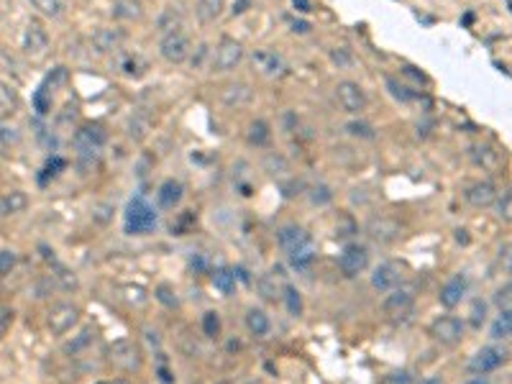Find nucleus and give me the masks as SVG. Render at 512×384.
<instances>
[{
  "label": "nucleus",
  "mask_w": 512,
  "mask_h": 384,
  "mask_svg": "<svg viewBox=\"0 0 512 384\" xmlns=\"http://www.w3.org/2000/svg\"><path fill=\"white\" fill-rule=\"evenodd\" d=\"M105 141H108V136L98 123H88L74 134V162H77L80 175H90L98 167Z\"/></svg>",
  "instance_id": "nucleus-1"
},
{
  "label": "nucleus",
  "mask_w": 512,
  "mask_h": 384,
  "mask_svg": "<svg viewBox=\"0 0 512 384\" xmlns=\"http://www.w3.org/2000/svg\"><path fill=\"white\" fill-rule=\"evenodd\" d=\"M159 226V210L144 195H134L123 210V231L128 236H146Z\"/></svg>",
  "instance_id": "nucleus-2"
},
{
  "label": "nucleus",
  "mask_w": 512,
  "mask_h": 384,
  "mask_svg": "<svg viewBox=\"0 0 512 384\" xmlns=\"http://www.w3.org/2000/svg\"><path fill=\"white\" fill-rule=\"evenodd\" d=\"M507 361H510V349H507L505 344L492 341V344L482 346V349L466 361V371H469L472 377H489L492 371L502 369Z\"/></svg>",
  "instance_id": "nucleus-3"
},
{
  "label": "nucleus",
  "mask_w": 512,
  "mask_h": 384,
  "mask_svg": "<svg viewBox=\"0 0 512 384\" xmlns=\"http://www.w3.org/2000/svg\"><path fill=\"white\" fill-rule=\"evenodd\" d=\"M108 361L121 371H139L144 366V351L131 338H118L108 346Z\"/></svg>",
  "instance_id": "nucleus-4"
},
{
  "label": "nucleus",
  "mask_w": 512,
  "mask_h": 384,
  "mask_svg": "<svg viewBox=\"0 0 512 384\" xmlns=\"http://www.w3.org/2000/svg\"><path fill=\"white\" fill-rule=\"evenodd\" d=\"M382 310L395 323H407L412 313H415V292H412V287H397V290L387 292V297L382 300Z\"/></svg>",
  "instance_id": "nucleus-5"
},
{
  "label": "nucleus",
  "mask_w": 512,
  "mask_h": 384,
  "mask_svg": "<svg viewBox=\"0 0 512 384\" xmlns=\"http://www.w3.org/2000/svg\"><path fill=\"white\" fill-rule=\"evenodd\" d=\"M243 59V44L236 39H231V36H223L218 41L216 52H213V59H210V69L216 74H226V72H233V69L241 64Z\"/></svg>",
  "instance_id": "nucleus-6"
},
{
  "label": "nucleus",
  "mask_w": 512,
  "mask_h": 384,
  "mask_svg": "<svg viewBox=\"0 0 512 384\" xmlns=\"http://www.w3.org/2000/svg\"><path fill=\"white\" fill-rule=\"evenodd\" d=\"M433 341H438L441 346H456L464 341L466 336V323L456 315H438L428 325Z\"/></svg>",
  "instance_id": "nucleus-7"
},
{
  "label": "nucleus",
  "mask_w": 512,
  "mask_h": 384,
  "mask_svg": "<svg viewBox=\"0 0 512 384\" xmlns=\"http://www.w3.org/2000/svg\"><path fill=\"white\" fill-rule=\"evenodd\" d=\"M159 54H162V59L169 62V64H182V62H187L190 54H192V41H190V36L185 34L182 28H177V31L164 34L162 39H159Z\"/></svg>",
  "instance_id": "nucleus-8"
},
{
  "label": "nucleus",
  "mask_w": 512,
  "mask_h": 384,
  "mask_svg": "<svg viewBox=\"0 0 512 384\" xmlns=\"http://www.w3.org/2000/svg\"><path fill=\"white\" fill-rule=\"evenodd\" d=\"M80 323V308L72 303H57L49 308L47 313V328L52 330V336H64L74 325Z\"/></svg>",
  "instance_id": "nucleus-9"
},
{
  "label": "nucleus",
  "mask_w": 512,
  "mask_h": 384,
  "mask_svg": "<svg viewBox=\"0 0 512 384\" xmlns=\"http://www.w3.org/2000/svg\"><path fill=\"white\" fill-rule=\"evenodd\" d=\"M366 267H369V249L361 246V243H346L341 254H338V269H341V274L354 279L361 272H366Z\"/></svg>",
  "instance_id": "nucleus-10"
},
{
  "label": "nucleus",
  "mask_w": 512,
  "mask_h": 384,
  "mask_svg": "<svg viewBox=\"0 0 512 384\" xmlns=\"http://www.w3.org/2000/svg\"><path fill=\"white\" fill-rule=\"evenodd\" d=\"M336 100L338 105L346 110L349 115H361L366 110V93L364 88L354 80H341L336 85Z\"/></svg>",
  "instance_id": "nucleus-11"
},
{
  "label": "nucleus",
  "mask_w": 512,
  "mask_h": 384,
  "mask_svg": "<svg viewBox=\"0 0 512 384\" xmlns=\"http://www.w3.org/2000/svg\"><path fill=\"white\" fill-rule=\"evenodd\" d=\"M405 282V269L397 262H382L371 269V287L377 292H392L402 287Z\"/></svg>",
  "instance_id": "nucleus-12"
},
{
  "label": "nucleus",
  "mask_w": 512,
  "mask_h": 384,
  "mask_svg": "<svg viewBox=\"0 0 512 384\" xmlns=\"http://www.w3.org/2000/svg\"><path fill=\"white\" fill-rule=\"evenodd\" d=\"M466 295H469V277H466L464 272H456V274L441 287L438 303L443 305L446 310H453V308H458V305L464 303Z\"/></svg>",
  "instance_id": "nucleus-13"
},
{
  "label": "nucleus",
  "mask_w": 512,
  "mask_h": 384,
  "mask_svg": "<svg viewBox=\"0 0 512 384\" xmlns=\"http://www.w3.org/2000/svg\"><path fill=\"white\" fill-rule=\"evenodd\" d=\"M23 52H26V57H31V59H41V57H47L49 34L39 21H31V23L26 26V31H23Z\"/></svg>",
  "instance_id": "nucleus-14"
},
{
  "label": "nucleus",
  "mask_w": 512,
  "mask_h": 384,
  "mask_svg": "<svg viewBox=\"0 0 512 384\" xmlns=\"http://www.w3.org/2000/svg\"><path fill=\"white\" fill-rule=\"evenodd\" d=\"M251 64H254V69L262 74V77H269V80L282 77L284 69H287L282 54H277L272 49H256L254 54H251Z\"/></svg>",
  "instance_id": "nucleus-15"
},
{
  "label": "nucleus",
  "mask_w": 512,
  "mask_h": 384,
  "mask_svg": "<svg viewBox=\"0 0 512 384\" xmlns=\"http://www.w3.org/2000/svg\"><path fill=\"white\" fill-rule=\"evenodd\" d=\"M123 39H126V34H123L121 28L100 26L90 36V47H93L95 54H115V52L121 49Z\"/></svg>",
  "instance_id": "nucleus-16"
},
{
  "label": "nucleus",
  "mask_w": 512,
  "mask_h": 384,
  "mask_svg": "<svg viewBox=\"0 0 512 384\" xmlns=\"http://www.w3.org/2000/svg\"><path fill=\"white\" fill-rule=\"evenodd\" d=\"M497 200L499 192L492 180H479V182L469 185V190H466V202L472 208H489V205H497Z\"/></svg>",
  "instance_id": "nucleus-17"
},
{
  "label": "nucleus",
  "mask_w": 512,
  "mask_h": 384,
  "mask_svg": "<svg viewBox=\"0 0 512 384\" xmlns=\"http://www.w3.org/2000/svg\"><path fill=\"white\" fill-rule=\"evenodd\" d=\"M185 200V187L180 180H164L159 187H156V208L159 210H177Z\"/></svg>",
  "instance_id": "nucleus-18"
},
{
  "label": "nucleus",
  "mask_w": 512,
  "mask_h": 384,
  "mask_svg": "<svg viewBox=\"0 0 512 384\" xmlns=\"http://www.w3.org/2000/svg\"><path fill=\"white\" fill-rule=\"evenodd\" d=\"M366 233H369V238H374L377 243H392L400 238V223L395 221V218L377 216L366 223Z\"/></svg>",
  "instance_id": "nucleus-19"
},
{
  "label": "nucleus",
  "mask_w": 512,
  "mask_h": 384,
  "mask_svg": "<svg viewBox=\"0 0 512 384\" xmlns=\"http://www.w3.org/2000/svg\"><path fill=\"white\" fill-rule=\"evenodd\" d=\"M318 259V246L313 238H308L305 243H300L297 249L287 251V264H290L295 272H308L315 264Z\"/></svg>",
  "instance_id": "nucleus-20"
},
{
  "label": "nucleus",
  "mask_w": 512,
  "mask_h": 384,
  "mask_svg": "<svg viewBox=\"0 0 512 384\" xmlns=\"http://www.w3.org/2000/svg\"><path fill=\"white\" fill-rule=\"evenodd\" d=\"M308 238H313L303 226H297V223H284L277 228V243H279V249L287 254V251L297 249L300 243H305Z\"/></svg>",
  "instance_id": "nucleus-21"
},
{
  "label": "nucleus",
  "mask_w": 512,
  "mask_h": 384,
  "mask_svg": "<svg viewBox=\"0 0 512 384\" xmlns=\"http://www.w3.org/2000/svg\"><path fill=\"white\" fill-rule=\"evenodd\" d=\"M115 69L123 74V77H141V74H146L149 69V62L144 59L139 52H121L118 54V59H115Z\"/></svg>",
  "instance_id": "nucleus-22"
},
{
  "label": "nucleus",
  "mask_w": 512,
  "mask_h": 384,
  "mask_svg": "<svg viewBox=\"0 0 512 384\" xmlns=\"http://www.w3.org/2000/svg\"><path fill=\"white\" fill-rule=\"evenodd\" d=\"M254 98V90L246 85V82H228L226 88L221 90V100L228 105V108H243L246 103H251Z\"/></svg>",
  "instance_id": "nucleus-23"
},
{
  "label": "nucleus",
  "mask_w": 512,
  "mask_h": 384,
  "mask_svg": "<svg viewBox=\"0 0 512 384\" xmlns=\"http://www.w3.org/2000/svg\"><path fill=\"white\" fill-rule=\"evenodd\" d=\"M28 205V195L23 190H6L3 197H0V216L3 218H11V216H18L23 213Z\"/></svg>",
  "instance_id": "nucleus-24"
},
{
  "label": "nucleus",
  "mask_w": 512,
  "mask_h": 384,
  "mask_svg": "<svg viewBox=\"0 0 512 384\" xmlns=\"http://www.w3.org/2000/svg\"><path fill=\"white\" fill-rule=\"evenodd\" d=\"M489 338L497 344L512 341V308H505L494 315V320L489 323Z\"/></svg>",
  "instance_id": "nucleus-25"
},
{
  "label": "nucleus",
  "mask_w": 512,
  "mask_h": 384,
  "mask_svg": "<svg viewBox=\"0 0 512 384\" xmlns=\"http://www.w3.org/2000/svg\"><path fill=\"white\" fill-rule=\"evenodd\" d=\"M469 156H472V162L477 164V167L487 169V172H492V169L499 167V162H502V156H499V151H494L492 146H487V144H474L472 149H469Z\"/></svg>",
  "instance_id": "nucleus-26"
},
{
  "label": "nucleus",
  "mask_w": 512,
  "mask_h": 384,
  "mask_svg": "<svg viewBox=\"0 0 512 384\" xmlns=\"http://www.w3.org/2000/svg\"><path fill=\"white\" fill-rule=\"evenodd\" d=\"M243 320H246V330H249L251 336H256V338L269 336L272 320L262 308H251V310H246V318H243Z\"/></svg>",
  "instance_id": "nucleus-27"
},
{
  "label": "nucleus",
  "mask_w": 512,
  "mask_h": 384,
  "mask_svg": "<svg viewBox=\"0 0 512 384\" xmlns=\"http://www.w3.org/2000/svg\"><path fill=\"white\" fill-rule=\"evenodd\" d=\"M210 282H213V287H216L221 295H231V292L236 290V284H238V272L231 269V267H221V269L213 272Z\"/></svg>",
  "instance_id": "nucleus-28"
},
{
  "label": "nucleus",
  "mask_w": 512,
  "mask_h": 384,
  "mask_svg": "<svg viewBox=\"0 0 512 384\" xmlns=\"http://www.w3.org/2000/svg\"><path fill=\"white\" fill-rule=\"evenodd\" d=\"M93 341H95V328L88 325V328H82L77 336H72V341L64 344V354H67V356H77L82 351H88L90 346H93Z\"/></svg>",
  "instance_id": "nucleus-29"
},
{
  "label": "nucleus",
  "mask_w": 512,
  "mask_h": 384,
  "mask_svg": "<svg viewBox=\"0 0 512 384\" xmlns=\"http://www.w3.org/2000/svg\"><path fill=\"white\" fill-rule=\"evenodd\" d=\"M141 13H144L141 0H115L113 3V18H118V21L141 18Z\"/></svg>",
  "instance_id": "nucleus-30"
},
{
  "label": "nucleus",
  "mask_w": 512,
  "mask_h": 384,
  "mask_svg": "<svg viewBox=\"0 0 512 384\" xmlns=\"http://www.w3.org/2000/svg\"><path fill=\"white\" fill-rule=\"evenodd\" d=\"M223 8H226V0H197V18L202 23H213V21L221 18Z\"/></svg>",
  "instance_id": "nucleus-31"
},
{
  "label": "nucleus",
  "mask_w": 512,
  "mask_h": 384,
  "mask_svg": "<svg viewBox=\"0 0 512 384\" xmlns=\"http://www.w3.org/2000/svg\"><path fill=\"white\" fill-rule=\"evenodd\" d=\"M282 303H284V308H287V313H290V315H295V318L303 315V295H300V290H297L292 282L284 284Z\"/></svg>",
  "instance_id": "nucleus-32"
},
{
  "label": "nucleus",
  "mask_w": 512,
  "mask_h": 384,
  "mask_svg": "<svg viewBox=\"0 0 512 384\" xmlns=\"http://www.w3.org/2000/svg\"><path fill=\"white\" fill-rule=\"evenodd\" d=\"M249 144L251 146H267L269 144V139H272V131H269V126H267V121H262V118H256V121H251L249 123Z\"/></svg>",
  "instance_id": "nucleus-33"
},
{
  "label": "nucleus",
  "mask_w": 512,
  "mask_h": 384,
  "mask_svg": "<svg viewBox=\"0 0 512 384\" xmlns=\"http://www.w3.org/2000/svg\"><path fill=\"white\" fill-rule=\"evenodd\" d=\"M156 26H159V34H172V31H177V28H182V13L180 11H175V8H167L162 16H159V21H156Z\"/></svg>",
  "instance_id": "nucleus-34"
},
{
  "label": "nucleus",
  "mask_w": 512,
  "mask_h": 384,
  "mask_svg": "<svg viewBox=\"0 0 512 384\" xmlns=\"http://www.w3.org/2000/svg\"><path fill=\"white\" fill-rule=\"evenodd\" d=\"M31 6L39 11L41 16L57 21L64 16V0H31Z\"/></svg>",
  "instance_id": "nucleus-35"
},
{
  "label": "nucleus",
  "mask_w": 512,
  "mask_h": 384,
  "mask_svg": "<svg viewBox=\"0 0 512 384\" xmlns=\"http://www.w3.org/2000/svg\"><path fill=\"white\" fill-rule=\"evenodd\" d=\"M494 267H497L499 274L507 277V279L512 277V241H507V243L499 246L497 256H494Z\"/></svg>",
  "instance_id": "nucleus-36"
},
{
  "label": "nucleus",
  "mask_w": 512,
  "mask_h": 384,
  "mask_svg": "<svg viewBox=\"0 0 512 384\" xmlns=\"http://www.w3.org/2000/svg\"><path fill=\"white\" fill-rule=\"evenodd\" d=\"M200 328H202V333H205L208 338H218V336H221V328H223L221 313H216V310H205V313H202Z\"/></svg>",
  "instance_id": "nucleus-37"
},
{
  "label": "nucleus",
  "mask_w": 512,
  "mask_h": 384,
  "mask_svg": "<svg viewBox=\"0 0 512 384\" xmlns=\"http://www.w3.org/2000/svg\"><path fill=\"white\" fill-rule=\"evenodd\" d=\"M487 315H489V303L482 300V297H477L472 303V310H469V323H472V328L474 330L482 328V325L487 323Z\"/></svg>",
  "instance_id": "nucleus-38"
},
{
  "label": "nucleus",
  "mask_w": 512,
  "mask_h": 384,
  "mask_svg": "<svg viewBox=\"0 0 512 384\" xmlns=\"http://www.w3.org/2000/svg\"><path fill=\"white\" fill-rule=\"evenodd\" d=\"M308 200H310L313 205H318V208H325V205H330V202H333V190H330L328 185L318 182V185H313V187L308 190Z\"/></svg>",
  "instance_id": "nucleus-39"
},
{
  "label": "nucleus",
  "mask_w": 512,
  "mask_h": 384,
  "mask_svg": "<svg viewBox=\"0 0 512 384\" xmlns=\"http://www.w3.org/2000/svg\"><path fill=\"white\" fill-rule=\"evenodd\" d=\"M346 131H349L354 139H364V141H371L374 136H377V131H374V126L366 121H349L346 123Z\"/></svg>",
  "instance_id": "nucleus-40"
},
{
  "label": "nucleus",
  "mask_w": 512,
  "mask_h": 384,
  "mask_svg": "<svg viewBox=\"0 0 512 384\" xmlns=\"http://www.w3.org/2000/svg\"><path fill=\"white\" fill-rule=\"evenodd\" d=\"M492 305H497L499 310H505V308H512V277L507 279V282L499 284L497 290H494Z\"/></svg>",
  "instance_id": "nucleus-41"
},
{
  "label": "nucleus",
  "mask_w": 512,
  "mask_h": 384,
  "mask_svg": "<svg viewBox=\"0 0 512 384\" xmlns=\"http://www.w3.org/2000/svg\"><path fill=\"white\" fill-rule=\"evenodd\" d=\"M264 169L269 172V175H287L290 172V164H287V159L279 154H269L267 159H264Z\"/></svg>",
  "instance_id": "nucleus-42"
},
{
  "label": "nucleus",
  "mask_w": 512,
  "mask_h": 384,
  "mask_svg": "<svg viewBox=\"0 0 512 384\" xmlns=\"http://www.w3.org/2000/svg\"><path fill=\"white\" fill-rule=\"evenodd\" d=\"M497 218L505 223H512V187L505 190L497 200Z\"/></svg>",
  "instance_id": "nucleus-43"
},
{
  "label": "nucleus",
  "mask_w": 512,
  "mask_h": 384,
  "mask_svg": "<svg viewBox=\"0 0 512 384\" xmlns=\"http://www.w3.org/2000/svg\"><path fill=\"white\" fill-rule=\"evenodd\" d=\"M154 297H156V303H162L164 308H169V310L180 305V300H177L175 290H172L169 284H159V287H156V290H154Z\"/></svg>",
  "instance_id": "nucleus-44"
},
{
  "label": "nucleus",
  "mask_w": 512,
  "mask_h": 384,
  "mask_svg": "<svg viewBox=\"0 0 512 384\" xmlns=\"http://www.w3.org/2000/svg\"><path fill=\"white\" fill-rule=\"evenodd\" d=\"M149 126H151V123L144 121L141 115H134V118L128 121V136H131V139H136V141H141V139H146Z\"/></svg>",
  "instance_id": "nucleus-45"
},
{
  "label": "nucleus",
  "mask_w": 512,
  "mask_h": 384,
  "mask_svg": "<svg viewBox=\"0 0 512 384\" xmlns=\"http://www.w3.org/2000/svg\"><path fill=\"white\" fill-rule=\"evenodd\" d=\"M387 88H390V95L392 98H397L400 103H410L412 98H415V93H410V90L405 88V85H400L397 80H395V77H387Z\"/></svg>",
  "instance_id": "nucleus-46"
},
{
  "label": "nucleus",
  "mask_w": 512,
  "mask_h": 384,
  "mask_svg": "<svg viewBox=\"0 0 512 384\" xmlns=\"http://www.w3.org/2000/svg\"><path fill=\"white\" fill-rule=\"evenodd\" d=\"M49 95H52V90H47L44 85L34 93V108L39 115H47L49 108H52V98H49Z\"/></svg>",
  "instance_id": "nucleus-47"
},
{
  "label": "nucleus",
  "mask_w": 512,
  "mask_h": 384,
  "mask_svg": "<svg viewBox=\"0 0 512 384\" xmlns=\"http://www.w3.org/2000/svg\"><path fill=\"white\" fill-rule=\"evenodd\" d=\"M16 262H18V256H16L13 249H3L0 251V274L8 277L11 272L16 269Z\"/></svg>",
  "instance_id": "nucleus-48"
},
{
  "label": "nucleus",
  "mask_w": 512,
  "mask_h": 384,
  "mask_svg": "<svg viewBox=\"0 0 512 384\" xmlns=\"http://www.w3.org/2000/svg\"><path fill=\"white\" fill-rule=\"evenodd\" d=\"M384 384H415V371H412V369L392 371V374H387Z\"/></svg>",
  "instance_id": "nucleus-49"
},
{
  "label": "nucleus",
  "mask_w": 512,
  "mask_h": 384,
  "mask_svg": "<svg viewBox=\"0 0 512 384\" xmlns=\"http://www.w3.org/2000/svg\"><path fill=\"white\" fill-rule=\"evenodd\" d=\"M52 277L59 282L62 290H74V287H77V277H74L72 272L62 269V267H57V274H52Z\"/></svg>",
  "instance_id": "nucleus-50"
},
{
  "label": "nucleus",
  "mask_w": 512,
  "mask_h": 384,
  "mask_svg": "<svg viewBox=\"0 0 512 384\" xmlns=\"http://www.w3.org/2000/svg\"><path fill=\"white\" fill-rule=\"evenodd\" d=\"M354 233H356V223L351 221L349 216H344L341 221H338V226H336V238H341V241H344V238H351Z\"/></svg>",
  "instance_id": "nucleus-51"
},
{
  "label": "nucleus",
  "mask_w": 512,
  "mask_h": 384,
  "mask_svg": "<svg viewBox=\"0 0 512 384\" xmlns=\"http://www.w3.org/2000/svg\"><path fill=\"white\" fill-rule=\"evenodd\" d=\"M113 213H115V208L110 205V202H100V205H95L93 208V221L108 223L110 218H113Z\"/></svg>",
  "instance_id": "nucleus-52"
},
{
  "label": "nucleus",
  "mask_w": 512,
  "mask_h": 384,
  "mask_svg": "<svg viewBox=\"0 0 512 384\" xmlns=\"http://www.w3.org/2000/svg\"><path fill=\"white\" fill-rule=\"evenodd\" d=\"M330 62H333V64H338V67H351L354 57H351L349 49L341 47V49H333V52H330Z\"/></svg>",
  "instance_id": "nucleus-53"
},
{
  "label": "nucleus",
  "mask_w": 512,
  "mask_h": 384,
  "mask_svg": "<svg viewBox=\"0 0 512 384\" xmlns=\"http://www.w3.org/2000/svg\"><path fill=\"white\" fill-rule=\"evenodd\" d=\"M3 113H8V110H13L16 108V90L11 88V85H8V82H3Z\"/></svg>",
  "instance_id": "nucleus-54"
},
{
  "label": "nucleus",
  "mask_w": 512,
  "mask_h": 384,
  "mask_svg": "<svg viewBox=\"0 0 512 384\" xmlns=\"http://www.w3.org/2000/svg\"><path fill=\"white\" fill-rule=\"evenodd\" d=\"M64 80H67V69H64V67H54V72L49 74L47 82H44V88H47V90H54L57 85H62Z\"/></svg>",
  "instance_id": "nucleus-55"
},
{
  "label": "nucleus",
  "mask_w": 512,
  "mask_h": 384,
  "mask_svg": "<svg viewBox=\"0 0 512 384\" xmlns=\"http://www.w3.org/2000/svg\"><path fill=\"white\" fill-rule=\"evenodd\" d=\"M141 333H144V341L149 344V349H159V346H162V338H159V333H156L154 328H149L146 325Z\"/></svg>",
  "instance_id": "nucleus-56"
},
{
  "label": "nucleus",
  "mask_w": 512,
  "mask_h": 384,
  "mask_svg": "<svg viewBox=\"0 0 512 384\" xmlns=\"http://www.w3.org/2000/svg\"><path fill=\"white\" fill-rule=\"evenodd\" d=\"M11 323H13V310L8 305H3V310H0V333H8Z\"/></svg>",
  "instance_id": "nucleus-57"
},
{
  "label": "nucleus",
  "mask_w": 512,
  "mask_h": 384,
  "mask_svg": "<svg viewBox=\"0 0 512 384\" xmlns=\"http://www.w3.org/2000/svg\"><path fill=\"white\" fill-rule=\"evenodd\" d=\"M126 300H128V303L141 305L144 300H146V295H144V290H141V287H126Z\"/></svg>",
  "instance_id": "nucleus-58"
},
{
  "label": "nucleus",
  "mask_w": 512,
  "mask_h": 384,
  "mask_svg": "<svg viewBox=\"0 0 512 384\" xmlns=\"http://www.w3.org/2000/svg\"><path fill=\"white\" fill-rule=\"evenodd\" d=\"M18 134H16V128H11L8 123H3V149H8V144L16 141Z\"/></svg>",
  "instance_id": "nucleus-59"
},
{
  "label": "nucleus",
  "mask_w": 512,
  "mask_h": 384,
  "mask_svg": "<svg viewBox=\"0 0 512 384\" xmlns=\"http://www.w3.org/2000/svg\"><path fill=\"white\" fill-rule=\"evenodd\" d=\"M159 377H162L164 384H172V382H175V377H172V374H169V371L164 369V366H159Z\"/></svg>",
  "instance_id": "nucleus-60"
},
{
  "label": "nucleus",
  "mask_w": 512,
  "mask_h": 384,
  "mask_svg": "<svg viewBox=\"0 0 512 384\" xmlns=\"http://www.w3.org/2000/svg\"><path fill=\"white\" fill-rule=\"evenodd\" d=\"M292 3H295L297 11H303V13H308V11H310V3H308V0H292Z\"/></svg>",
  "instance_id": "nucleus-61"
},
{
  "label": "nucleus",
  "mask_w": 512,
  "mask_h": 384,
  "mask_svg": "<svg viewBox=\"0 0 512 384\" xmlns=\"http://www.w3.org/2000/svg\"><path fill=\"white\" fill-rule=\"evenodd\" d=\"M420 384H443V379H441L438 374H431V377H425Z\"/></svg>",
  "instance_id": "nucleus-62"
},
{
  "label": "nucleus",
  "mask_w": 512,
  "mask_h": 384,
  "mask_svg": "<svg viewBox=\"0 0 512 384\" xmlns=\"http://www.w3.org/2000/svg\"><path fill=\"white\" fill-rule=\"evenodd\" d=\"M464 384H489V379L487 377H472L469 382H464Z\"/></svg>",
  "instance_id": "nucleus-63"
},
{
  "label": "nucleus",
  "mask_w": 512,
  "mask_h": 384,
  "mask_svg": "<svg viewBox=\"0 0 512 384\" xmlns=\"http://www.w3.org/2000/svg\"><path fill=\"white\" fill-rule=\"evenodd\" d=\"M100 384H131L128 379H108V382H100Z\"/></svg>",
  "instance_id": "nucleus-64"
}]
</instances>
